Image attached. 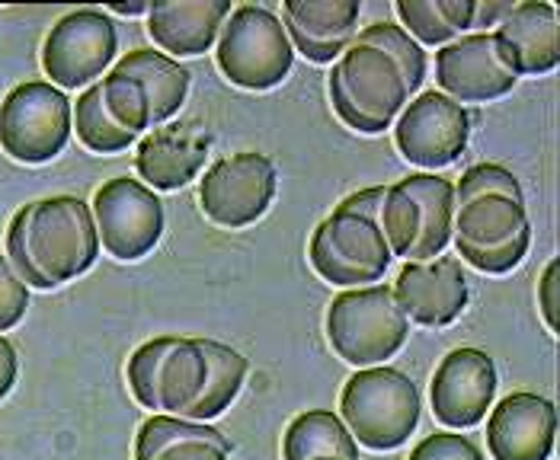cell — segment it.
Listing matches in <instances>:
<instances>
[{
	"instance_id": "6da1fadb",
	"label": "cell",
	"mask_w": 560,
	"mask_h": 460,
	"mask_svg": "<svg viewBox=\"0 0 560 460\" xmlns=\"http://www.w3.org/2000/svg\"><path fill=\"white\" fill-rule=\"evenodd\" d=\"M427 78V51L404 26L375 23L334 61V113L359 134H382Z\"/></svg>"
},
{
	"instance_id": "7a4b0ae2",
	"label": "cell",
	"mask_w": 560,
	"mask_h": 460,
	"mask_svg": "<svg viewBox=\"0 0 560 460\" xmlns=\"http://www.w3.org/2000/svg\"><path fill=\"white\" fill-rule=\"evenodd\" d=\"M452 240L458 256L487 275H506L528 256L532 221L513 169L475 164L455 186Z\"/></svg>"
},
{
	"instance_id": "3957f363",
	"label": "cell",
	"mask_w": 560,
	"mask_h": 460,
	"mask_svg": "<svg viewBox=\"0 0 560 460\" xmlns=\"http://www.w3.org/2000/svg\"><path fill=\"white\" fill-rule=\"evenodd\" d=\"M100 234L93 211L78 196L30 202L7 227V259L26 288L51 292L93 269Z\"/></svg>"
},
{
	"instance_id": "277c9868",
	"label": "cell",
	"mask_w": 560,
	"mask_h": 460,
	"mask_svg": "<svg viewBox=\"0 0 560 460\" xmlns=\"http://www.w3.org/2000/svg\"><path fill=\"white\" fill-rule=\"evenodd\" d=\"M382 202L385 186L352 192L317 224L307 259L324 282L340 288H369L385 279L394 256L378 221Z\"/></svg>"
},
{
	"instance_id": "5b68a950",
	"label": "cell",
	"mask_w": 560,
	"mask_h": 460,
	"mask_svg": "<svg viewBox=\"0 0 560 460\" xmlns=\"http://www.w3.org/2000/svg\"><path fill=\"white\" fill-rule=\"evenodd\" d=\"M390 256L407 262H430L442 256L455 224V186L435 173H413L385 186L378 211Z\"/></svg>"
},
{
	"instance_id": "8992f818",
	"label": "cell",
	"mask_w": 560,
	"mask_h": 460,
	"mask_svg": "<svg viewBox=\"0 0 560 460\" xmlns=\"http://www.w3.org/2000/svg\"><path fill=\"white\" fill-rule=\"evenodd\" d=\"M340 413L355 445L394 451L420 425V390L404 371L388 365L359 368L346 380Z\"/></svg>"
},
{
	"instance_id": "52a82bcc",
	"label": "cell",
	"mask_w": 560,
	"mask_h": 460,
	"mask_svg": "<svg viewBox=\"0 0 560 460\" xmlns=\"http://www.w3.org/2000/svg\"><path fill=\"white\" fill-rule=\"evenodd\" d=\"M129 390L138 406L164 416L186 418L209 384V355L202 339L158 335L131 352Z\"/></svg>"
},
{
	"instance_id": "ba28073f",
	"label": "cell",
	"mask_w": 560,
	"mask_h": 460,
	"mask_svg": "<svg viewBox=\"0 0 560 460\" xmlns=\"http://www.w3.org/2000/svg\"><path fill=\"white\" fill-rule=\"evenodd\" d=\"M407 335L410 320L388 285L337 294L327 307V339L346 365L375 368L404 349Z\"/></svg>"
},
{
	"instance_id": "9c48e42d",
	"label": "cell",
	"mask_w": 560,
	"mask_h": 460,
	"mask_svg": "<svg viewBox=\"0 0 560 460\" xmlns=\"http://www.w3.org/2000/svg\"><path fill=\"white\" fill-rule=\"evenodd\" d=\"M215 58L221 74L234 86L272 90L289 78L295 48L282 20L269 7L241 3L221 26Z\"/></svg>"
},
{
	"instance_id": "30bf717a",
	"label": "cell",
	"mask_w": 560,
	"mask_h": 460,
	"mask_svg": "<svg viewBox=\"0 0 560 460\" xmlns=\"http://www.w3.org/2000/svg\"><path fill=\"white\" fill-rule=\"evenodd\" d=\"M74 131V106L48 81L13 86L0 103V148L16 164L55 161Z\"/></svg>"
},
{
	"instance_id": "8fae6325",
	"label": "cell",
	"mask_w": 560,
	"mask_h": 460,
	"mask_svg": "<svg viewBox=\"0 0 560 460\" xmlns=\"http://www.w3.org/2000/svg\"><path fill=\"white\" fill-rule=\"evenodd\" d=\"M93 221L103 250L119 262L144 259L164 237V202L141 179L116 176L93 196Z\"/></svg>"
},
{
	"instance_id": "7c38bea8",
	"label": "cell",
	"mask_w": 560,
	"mask_h": 460,
	"mask_svg": "<svg viewBox=\"0 0 560 460\" xmlns=\"http://www.w3.org/2000/svg\"><path fill=\"white\" fill-rule=\"evenodd\" d=\"M279 173L259 151H237L221 157L199 179V202L209 221L228 231L257 224L276 199Z\"/></svg>"
},
{
	"instance_id": "4fadbf2b",
	"label": "cell",
	"mask_w": 560,
	"mask_h": 460,
	"mask_svg": "<svg viewBox=\"0 0 560 460\" xmlns=\"http://www.w3.org/2000/svg\"><path fill=\"white\" fill-rule=\"evenodd\" d=\"M119 48L116 23L106 10H71L61 16L43 45V68L58 90L93 86L96 78L113 64Z\"/></svg>"
},
{
	"instance_id": "5bb4252c",
	"label": "cell",
	"mask_w": 560,
	"mask_h": 460,
	"mask_svg": "<svg viewBox=\"0 0 560 460\" xmlns=\"http://www.w3.org/2000/svg\"><path fill=\"white\" fill-rule=\"evenodd\" d=\"M468 141H471L468 109L435 90H427L413 103H407L394 126V144L400 157L423 169L455 164L465 154Z\"/></svg>"
},
{
	"instance_id": "9a60e30c",
	"label": "cell",
	"mask_w": 560,
	"mask_h": 460,
	"mask_svg": "<svg viewBox=\"0 0 560 460\" xmlns=\"http://www.w3.org/2000/svg\"><path fill=\"white\" fill-rule=\"evenodd\" d=\"M435 84L455 103H493L518 84V74L493 33H475L435 51Z\"/></svg>"
},
{
	"instance_id": "2e32d148",
	"label": "cell",
	"mask_w": 560,
	"mask_h": 460,
	"mask_svg": "<svg viewBox=\"0 0 560 460\" xmlns=\"http://www.w3.org/2000/svg\"><path fill=\"white\" fill-rule=\"evenodd\" d=\"M432 413L448 428H475L497 397V365L483 349H452L430 384Z\"/></svg>"
},
{
	"instance_id": "e0dca14e",
	"label": "cell",
	"mask_w": 560,
	"mask_h": 460,
	"mask_svg": "<svg viewBox=\"0 0 560 460\" xmlns=\"http://www.w3.org/2000/svg\"><path fill=\"white\" fill-rule=\"evenodd\" d=\"M394 297L407 320L420 327H448L468 307V279L455 256H435L430 262H407L397 275Z\"/></svg>"
},
{
	"instance_id": "ac0fdd59",
	"label": "cell",
	"mask_w": 560,
	"mask_h": 460,
	"mask_svg": "<svg viewBox=\"0 0 560 460\" xmlns=\"http://www.w3.org/2000/svg\"><path fill=\"white\" fill-rule=\"evenodd\" d=\"M558 435L551 400L518 390L503 397L487 418V448L493 460H548Z\"/></svg>"
},
{
	"instance_id": "d6986e66",
	"label": "cell",
	"mask_w": 560,
	"mask_h": 460,
	"mask_svg": "<svg viewBox=\"0 0 560 460\" xmlns=\"http://www.w3.org/2000/svg\"><path fill=\"white\" fill-rule=\"evenodd\" d=\"M212 151V134L199 122H167L151 128L135 151V169L148 189L173 192L199 176Z\"/></svg>"
},
{
	"instance_id": "ffe728a7",
	"label": "cell",
	"mask_w": 560,
	"mask_h": 460,
	"mask_svg": "<svg viewBox=\"0 0 560 460\" xmlns=\"http://www.w3.org/2000/svg\"><path fill=\"white\" fill-rule=\"evenodd\" d=\"M285 33L295 51L314 64H334L355 39L359 0H285Z\"/></svg>"
},
{
	"instance_id": "44dd1931",
	"label": "cell",
	"mask_w": 560,
	"mask_h": 460,
	"mask_svg": "<svg viewBox=\"0 0 560 460\" xmlns=\"http://www.w3.org/2000/svg\"><path fill=\"white\" fill-rule=\"evenodd\" d=\"M493 36L500 39L518 78L551 74L560 64V20L555 3H513L510 13L497 23Z\"/></svg>"
},
{
	"instance_id": "7402d4cb",
	"label": "cell",
	"mask_w": 560,
	"mask_h": 460,
	"mask_svg": "<svg viewBox=\"0 0 560 460\" xmlns=\"http://www.w3.org/2000/svg\"><path fill=\"white\" fill-rule=\"evenodd\" d=\"M231 16V0H158L148 10V33L171 58L206 55Z\"/></svg>"
},
{
	"instance_id": "603a6c76",
	"label": "cell",
	"mask_w": 560,
	"mask_h": 460,
	"mask_svg": "<svg viewBox=\"0 0 560 460\" xmlns=\"http://www.w3.org/2000/svg\"><path fill=\"white\" fill-rule=\"evenodd\" d=\"M231 441L209 422L154 413L141 422L135 460H231Z\"/></svg>"
},
{
	"instance_id": "cb8c5ba5",
	"label": "cell",
	"mask_w": 560,
	"mask_h": 460,
	"mask_svg": "<svg viewBox=\"0 0 560 460\" xmlns=\"http://www.w3.org/2000/svg\"><path fill=\"white\" fill-rule=\"evenodd\" d=\"M116 68L131 74V78H138L141 86L148 90L151 113H154V128L167 126L173 116L183 109V103L189 96L192 74L176 58L164 55V51H154V48H135Z\"/></svg>"
},
{
	"instance_id": "d4e9b609",
	"label": "cell",
	"mask_w": 560,
	"mask_h": 460,
	"mask_svg": "<svg viewBox=\"0 0 560 460\" xmlns=\"http://www.w3.org/2000/svg\"><path fill=\"white\" fill-rule=\"evenodd\" d=\"M282 460H359V445L337 413L307 410L289 422Z\"/></svg>"
},
{
	"instance_id": "484cf974",
	"label": "cell",
	"mask_w": 560,
	"mask_h": 460,
	"mask_svg": "<svg viewBox=\"0 0 560 460\" xmlns=\"http://www.w3.org/2000/svg\"><path fill=\"white\" fill-rule=\"evenodd\" d=\"M404 33L417 45H445L475 26V0H397L394 3Z\"/></svg>"
},
{
	"instance_id": "4316f807",
	"label": "cell",
	"mask_w": 560,
	"mask_h": 460,
	"mask_svg": "<svg viewBox=\"0 0 560 460\" xmlns=\"http://www.w3.org/2000/svg\"><path fill=\"white\" fill-rule=\"evenodd\" d=\"M202 349L209 355V384H206V393L199 397V403L186 413V418H192V422H209V418L221 416L224 410H231V403L244 390V380L250 371L247 358L224 342L202 339Z\"/></svg>"
},
{
	"instance_id": "83f0119b",
	"label": "cell",
	"mask_w": 560,
	"mask_h": 460,
	"mask_svg": "<svg viewBox=\"0 0 560 460\" xmlns=\"http://www.w3.org/2000/svg\"><path fill=\"white\" fill-rule=\"evenodd\" d=\"M96 90H100V99H103L106 113L113 116V122L119 128H126L131 134H141V131L154 128L151 99H148V90L141 86L138 78L113 68L106 78L96 81Z\"/></svg>"
},
{
	"instance_id": "f1b7e54d",
	"label": "cell",
	"mask_w": 560,
	"mask_h": 460,
	"mask_svg": "<svg viewBox=\"0 0 560 460\" xmlns=\"http://www.w3.org/2000/svg\"><path fill=\"white\" fill-rule=\"evenodd\" d=\"M74 131H78L81 144H84L86 151H93V154H119V151H126V148H131L138 141V134H131V131L113 122V116L106 113V106L100 99L96 84L86 86L84 93L78 96Z\"/></svg>"
},
{
	"instance_id": "f546056e",
	"label": "cell",
	"mask_w": 560,
	"mask_h": 460,
	"mask_svg": "<svg viewBox=\"0 0 560 460\" xmlns=\"http://www.w3.org/2000/svg\"><path fill=\"white\" fill-rule=\"evenodd\" d=\"M30 307V288L26 282L13 272L10 259L0 256V333L13 330Z\"/></svg>"
},
{
	"instance_id": "4dcf8cb0",
	"label": "cell",
	"mask_w": 560,
	"mask_h": 460,
	"mask_svg": "<svg viewBox=\"0 0 560 460\" xmlns=\"http://www.w3.org/2000/svg\"><path fill=\"white\" fill-rule=\"evenodd\" d=\"M407 460H483L480 448L468 435L458 432H435L427 435Z\"/></svg>"
},
{
	"instance_id": "1f68e13d",
	"label": "cell",
	"mask_w": 560,
	"mask_h": 460,
	"mask_svg": "<svg viewBox=\"0 0 560 460\" xmlns=\"http://www.w3.org/2000/svg\"><path fill=\"white\" fill-rule=\"evenodd\" d=\"M560 262L558 259H551L548 262V269H545V275H541V282H538V307H541V317H545V323H548V330L551 333H558L560 330Z\"/></svg>"
},
{
	"instance_id": "d6a6232c",
	"label": "cell",
	"mask_w": 560,
	"mask_h": 460,
	"mask_svg": "<svg viewBox=\"0 0 560 460\" xmlns=\"http://www.w3.org/2000/svg\"><path fill=\"white\" fill-rule=\"evenodd\" d=\"M16 371H20L16 349L0 335V400L13 390V384H16Z\"/></svg>"
},
{
	"instance_id": "836d02e7",
	"label": "cell",
	"mask_w": 560,
	"mask_h": 460,
	"mask_svg": "<svg viewBox=\"0 0 560 460\" xmlns=\"http://www.w3.org/2000/svg\"><path fill=\"white\" fill-rule=\"evenodd\" d=\"M513 3H477L475 10V26L487 30V26H497L506 13H510Z\"/></svg>"
},
{
	"instance_id": "e575fe53",
	"label": "cell",
	"mask_w": 560,
	"mask_h": 460,
	"mask_svg": "<svg viewBox=\"0 0 560 460\" xmlns=\"http://www.w3.org/2000/svg\"><path fill=\"white\" fill-rule=\"evenodd\" d=\"M109 10H113V13H122V16H138V13H148L151 3H144V0H141V3H113Z\"/></svg>"
}]
</instances>
